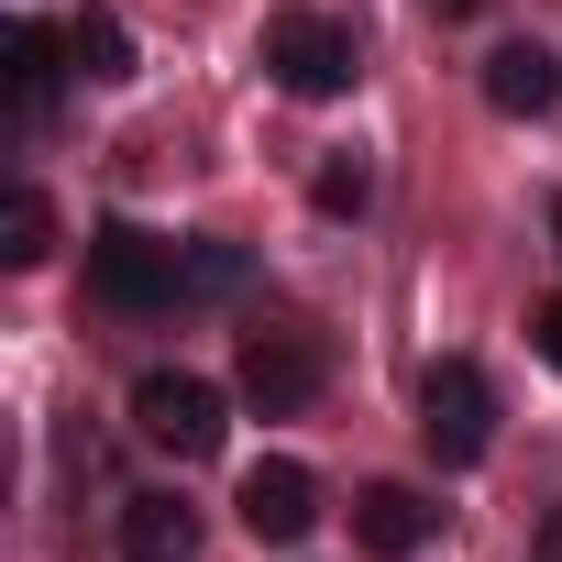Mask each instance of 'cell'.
I'll use <instances>...</instances> for the list:
<instances>
[{"mask_svg": "<svg viewBox=\"0 0 562 562\" xmlns=\"http://www.w3.org/2000/svg\"><path fill=\"white\" fill-rule=\"evenodd\" d=\"M67 67H78V56H67V34H45V23H12V34H0V100H12L23 133L56 111V78H67Z\"/></svg>", "mask_w": 562, "mask_h": 562, "instance_id": "7", "label": "cell"}, {"mask_svg": "<svg viewBox=\"0 0 562 562\" xmlns=\"http://www.w3.org/2000/svg\"><path fill=\"white\" fill-rule=\"evenodd\" d=\"M232 507H243V529H254V540L288 551V540H310V529H321V474H310V463H288V452H265V463L243 474V496H232Z\"/></svg>", "mask_w": 562, "mask_h": 562, "instance_id": "6", "label": "cell"}, {"mask_svg": "<svg viewBox=\"0 0 562 562\" xmlns=\"http://www.w3.org/2000/svg\"><path fill=\"white\" fill-rule=\"evenodd\" d=\"M441 12H485V0H441Z\"/></svg>", "mask_w": 562, "mask_h": 562, "instance_id": "17", "label": "cell"}, {"mask_svg": "<svg viewBox=\"0 0 562 562\" xmlns=\"http://www.w3.org/2000/svg\"><path fill=\"white\" fill-rule=\"evenodd\" d=\"M430 529H441V507H430L419 485H364V496H353V540H364L375 562H408Z\"/></svg>", "mask_w": 562, "mask_h": 562, "instance_id": "8", "label": "cell"}, {"mask_svg": "<svg viewBox=\"0 0 562 562\" xmlns=\"http://www.w3.org/2000/svg\"><path fill=\"white\" fill-rule=\"evenodd\" d=\"M265 78L288 89V100H342V89L364 78L353 23H331V12H276V23H265Z\"/></svg>", "mask_w": 562, "mask_h": 562, "instance_id": "3", "label": "cell"}, {"mask_svg": "<svg viewBox=\"0 0 562 562\" xmlns=\"http://www.w3.org/2000/svg\"><path fill=\"white\" fill-rule=\"evenodd\" d=\"M89 299L122 310V321L188 310V243H166V232H144V221H100V232H89Z\"/></svg>", "mask_w": 562, "mask_h": 562, "instance_id": "1", "label": "cell"}, {"mask_svg": "<svg viewBox=\"0 0 562 562\" xmlns=\"http://www.w3.org/2000/svg\"><path fill=\"white\" fill-rule=\"evenodd\" d=\"M243 288H254V254L221 243V232H199V243H188V310H221V299H243Z\"/></svg>", "mask_w": 562, "mask_h": 562, "instance_id": "12", "label": "cell"}, {"mask_svg": "<svg viewBox=\"0 0 562 562\" xmlns=\"http://www.w3.org/2000/svg\"><path fill=\"white\" fill-rule=\"evenodd\" d=\"M419 441H430V463H441V474H463V463H485V452H496V386H485V364L441 353V364L419 375Z\"/></svg>", "mask_w": 562, "mask_h": 562, "instance_id": "2", "label": "cell"}, {"mask_svg": "<svg viewBox=\"0 0 562 562\" xmlns=\"http://www.w3.org/2000/svg\"><path fill=\"white\" fill-rule=\"evenodd\" d=\"M67 56H78L89 89H122V78H133V23L111 12V0H89V12L67 23Z\"/></svg>", "mask_w": 562, "mask_h": 562, "instance_id": "11", "label": "cell"}, {"mask_svg": "<svg viewBox=\"0 0 562 562\" xmlns=\"http://www.w3.org/2000/svg\"><path fill=\"white\" fill-rule=\"evenodd\" d=\"M56 254V210H45V188H12V199H0V265H45Z\"/></svg>", "mask_w": 562, "mask_h": 562, "instance_id": "13", "label": "cell"}, {"mask_svg": "<svg viewBox=\"0 0 562 562\" xmlns=\"http://www.w3.org/2000/svg\"><path fill=\"white\" fill-rule=\"evenodd\" d=\"M133 430L155 441V452H177V463H210L221 452V386L210 375H188V364H155L144 386H133Z\"/></svg>", "mask_w": 562, "mask_h": 562, "instance_id": "4", "label": "cell"}, {"mask_svg": "<svg viewBox=\"0 0 562 562\" xmlns=\"http://www.w3.org/2000/svg\"><path fill=\"white\" fill-rule=\"evenodd\" d=\"M122 562H199V507L166 485L122 496Z\"/></svg>", "mask_w": 562, "mask_h": 562, "instance_id": "9", "label": "cell"}, {"mask_svg": "<svg viewBox=\"0 0 562 562\" xmlns=\"http://www.w3.org/2000/svg\"><path fill=\"white\" fill-rule=\"evenodd\" d=\"M551 221H562V210H551Z\"/></svg>", "mask_w": 562, "mask_h": 562, "instance_id": "18", "label": "cell"}, {"mask_svg": "<svg viewBox=\"0 0 562 562\" xmlns=\"http://www.w3.org/2000/svg\"><path fill=\"white\" fill-rule=\"evenodd\" d=\"M310 199H321L331 221H364V199H375V166H364V155H331V166L310 177Z\"/></svg>", "mask_w": 562, "mask_h": 562, "instance_id": "14", "label": "cell"}, {"mask_svg": "<svg viewBox=\"0 0 562 562\" xmlns=\"http://www.w3.org/2000/svg\"><path fill=\"white\" fill-rule=\"evenodd\" d=\"M529 562H562V507H540V529H529Z\"/></svg>", "mask_w": 562, "mask_h": 562, "instance_id": "16", "label": "cell"}, {"mask_svg": "<svg viewBox=\"0 0 562 562\" xmlns=\"http://www.w3.org/2000/svg\"><path fill=\"white\" fill-rule=\"evenodd\" d=\"M310 397H321V331H299V321L243 331V408L288 419V408H310Z\"/></svg>", "mask_w": 562, "mask_h": 562, "instance_id": "5", "label": "cell"}, {"mask_svg": "<svg viewBox=\"0 0 562 562\" xmlns=\"http://www.w3.org/2000/svg\"><path fill=\"white\" fill-rule=\"evenodd\" d=\"M529 342H540V364L562 375V299H540V321H529Z\"/></svg>", "mask_w": 562, "mask_h": 562, "instance_id": "15", "label": "cell"}, {"mask_svg": "<svg viewBox=\"0 0 562 562\" xmlns=\"http://www.w3.org/2000/svg\"><path fill=\"white\" fill-rule=\"evenodd\" d=\"M485 100H496L507 122H540V111L562 100V67H551L540 45H496V56H485Z\"/></svg>", "mask_w": 562, "mask_h": 562, "instance_id": "10", "label": "cell"}]
</instances>
